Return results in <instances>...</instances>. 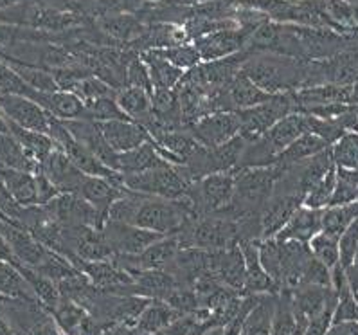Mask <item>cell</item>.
Here are the masks:
<instances>
[{
    "instance_id": "obj_5",
    "label": "cell",
    "mask_w": 358,
    "mask_h": 335,
    "mask_svg": "<svg viewBox=\"0 0 358 335\" xmlns=\"http://www.w3.org/2000/svg\"><path fill=\"white\" fill-rule=\"evenodd\" d=\"M292 112H297L292 92L275 94V96H272L268 101L262 103V105L238 112L241 117L240 136H243L245 139L249 141L259 139L278 123L279 119L292 114Z\"/></svg>"
},
{
    "instance_id": "obj_7",
    "label": "cell",
    "mask_w": 358,
    "mask_h": 335,
    "mask_svg": "<svg viewBox=\"0 0 358 335\" xmlns=\"http://www.w3.org/2000/svg\"><path fill=\"white\" fill-rule=\"evenodd\" d=\"M0 112L18 127L49 136L52 115L47 114L38 103L27 96L0 92Z\"/></svg>"
},
{
    "instance_id": "obj_45",
    "label": "cell",
    "mask_w": 358,
    "mask_h": 335,
    "mask_svg": "<svg viewBox=\"0 0 358 335\" xmlns=\"http://www.w3.org/2000/svg\"><path fill=\"white\" fill-rule=\"evenodd\" d=\"M358 319V306L355 305L353 299L350 296L342 297V301L338 303V306L335 308V314H333V322H351Z\"/></svg>"
},
{
    "instance_id": "obj_22",
    "label": "cell",
    "mask_w": 358,
    "mask_h": 335,
    "mask_svg": "<svg viewBox=\"0 0 358 335\" xmlns=\"http://www.w3.org/2000/svg\"><path fill=\"white\" fill-rule=\"evenodd\" d=\"M322 229V215L317 209H310L301 206L297 211L292 215L287 225L275 234V240L287 242V240H295V242L310 243L313 236Z\"/></svg>"
},
{
    "instance_id": "obj_23",
    "label": "cell",
    "mask_w": 358,
    "mask_h": 335,
    "mask_svg": "<svg viewBox=\"0 0 358 335\" xmlns=\"http://www.w3.org/2000/svg\"><path fill=\"white\" fill-rule=\"evenodd\" d=\"M164 164H169V162L160 157L152 141H146L144 145L137 146L130 152L119 153V171L124 175L144 173V171L155 170Z\"/></svg>"
},
{
    "instance_id": "obj_10",
    "label": "cell",
    "mask_w": 358,
    "mask_h": 335,
    "mask_svg": "<svg viewBox=\"0 0 358 335\" xmlns=\"http://www.w3.org/2000/svg\"><path fill=\"white\" fill-rule=\"evenodd\" d=\"M250 34H252V31L238 26L216 31V33L207 34V36H202V38L194 40L191 43L200 52L202 62H213V59L227 58V56L245 51Z\"/></svg>"
},
{
    "instance_id": "obj_2",
    "label": "cell",
    "mask_w": 358,
    "mask_h": 335,
    "mask_svg": "<svg viewBox=\"0 0 358 335\" xmlns=\"http://www.w3.org/2000/svg\"><path fill=\"white\" fill-rule=\"evenodd\" d=\"M279 173L281 168L278 164L268 168H241L234 171V197L224 218L238 220L250 213H262L263 206L268 202L274 191Z\"/></svg>"
},
{
    "instance_id": "obj_42",
    "label": "cell",
    "mask_w": 358,
    "mask_h": 335,
    "mask_svg": "<svg viewBox=\"0 0 358 335\" xmlns=\"http://www.w3.org/2000/svg\"><path fill=\"white\" fill-rule=\"evenodd\" d=\"M333 314H335V305H333V299H329L328 305L320 310L319 314L308 319L306 334L304 335H328L333 322Z\"/></svg>"
},
{
    "instance_id": "obj_26",
    "label": "cell",
    "mask_w": 358,
    "mask_h": 335,
    "mask_svg": "<svg viewBox=\"0 0 358 335\" xmlns=\"http://www.w3.org/2000/svg\"><path fill=\"white\" fill-rule=\"evenodd\" d=\"M0 170L38 173L40 162L34 161L11 134H0Z\"/></svg>"
},
{
    "instance_id": "obj_40",
    "label": "cell",
    "mask_w": 358,
    "mask_h": 335,
    "mask_svg": "<svg viewBox=\"0 0 358 335\" xmlns=\"http://www.w3.org/2000/svg\"><path fill=\"white\" fill-rule=\"evenodd\" d=\"M329 283H331V276H329L328 267L320 259H317L315 256H312L310 262L306 263V269H304L299 285H317V287H326L328 289Z\"/></svg>"
},
{
    "instance_id": "obj_48",
    "label": "cell",
    "mask_w": 358,
    "mask_h": 335,
    "mask_svg": "<svg viewBox=\"0 0 358 335\" xmlns=\"http://www.w3.org/2000/svg\"><path fill=\"white\" fill-rule=\"evenodd\" d=\"M101 335H139L135 328L124 327V325H112V327L105 328Z\"/></svg>"
},
{
    "instance_id": "obj_16",
    "label": "cell",
    "mask_w": 358,
    "mask_h": 335,
    "mask_svg": "<svg viewBox=\"0 0 358 335\" xmlns=\"http://www.w3.org/2000/svg\"><path fill=\"white\" fill-rule=\"evenodd\" d=\"M101 130L103 137L106 139L112 150L115 153H124L137 146L144 145L150 141L148 131L144 130L143 124L131 119H115V121H105V123H97Z\"/></svg>"
},
{
    "instance_id": "obj_3",
    "label": "cell",
    "mask_w": 358,
    "mask_h": 335,
    "mask_svg": "<svg viewBox=\"0 0 358 335\" xmlns=\"http://www.w3.org/2000/svg\"><path fill=\"white\" fill-rule=\"evenodd\" d=\"M175 236L182 247L222 250L240 243L236 220L220 217H193Z\"/></svg>"
},
{
    "instance_id": "obj_17",
    "label": "cell",
    "mask_w": 358,
    "mask_h": 335,
    "mask_svg": "<svg viewBox=\"0 0 358 335\" xmlns=\"http://www.w3.org/2000/svg\"><path fill=\"white\" fill-rule=\"evenodd\" d=\"M29 98L34 99L43 111L59 121H72V119H85V103L76 94L56 90V92H33Z\"/></svg>"
},
{
    "instance_id": "obj_21",
    "label": "cell",
    "mask_w": 358,
    "mask_h": 335,
    "mask_svg": "<svg viewBox=\"0 0 358 335\" xmlns=\"http://www.w3.org/2000/svg\"><path fill=\"white\" fill-rule=\"evenodd\" d=\"M218 280L232 289L234 292L243 294L245 280H247V263H245L243 250L240 243L218 250V263H216Z\"/></svg>"
},
{
    "instance_id": "obj_44",
    "label": "cell",
    "mask_w": 358,
    "mask_h": 335,
    "mask_svg": "<svg viewBox=\"0 0 358 335\" xmlns=\"http://www.w3.org/2000/svg\"><path fill=\"white\" fill-rule=\"evenodd\" d=\"M194 325H196V318L194 315H182L180 319L173 321L171 325L164 327L153 335H191Z\"/></svg>"
},
{
    "instance_id": "obj_49",
    "label": "cell",
    "mask_w": 358,
    "mask_h": 335,
    "mask_svg": "<svg viewBox=\"0 0 358 335\" xmlns=\"http://www.w3.org/2000/svg\"><path fill=\"white\" fill-rule=\"evenodd\" d=\"M0 335H13V332H11V328H9V325L6 322L4 315H2V312H0Z\"/></svg>"
},
{
    "instance_id": "obj_19",
    "label": "cell",
    "mask_w": 358,
    "mask_h": 335,
    "mask_svg": "<svg viewBox=\"0 0 358 335\" xmlns=\"http://www.w3.org/2000/svg\"><path fill=\"white\" fill-rule=\"evenodd\" d=\"M257 243L259 242L240 243L241 250H243L245 263H247V280H245L243 296L245 294H259V296L272 294V296H278L281 290L263 269L262 262H259V245Z\"/></svg>"
},
{
    "instance_id": "obj_43",
    "label": "cell",
    "mask_w": 358,
    "mask_h": 335,
    "mask_svg": "<svg viewBox=\"0 0 358 335\" xmlns=\"http://www.w3.org/2000/svg\"><path fill=\"white\" fill-rule=\"evenodd\" d=\"M38 2L47 6V8L58 9V11H67V13H76L92 18L94 0H38Z\"/></svg>"
},
{
    "instance_id": "obj_39",
    "label": "cell",
    "mask_w": 358,
    "mask_h": 335,
    "mask_svg": "<svg viewBox=\"0 0 358 335\" xmlns=\"http://www.w3.org/2000/svg\"><path fill=\"white\" fill-rule=\"evenodd\" d=\"M127 85L137 87V89H143L150 94L153 92V83H152V78H150V71H148L146 62L141 58V55L131 58V62L128 64Z\"/></svg>"
},
{
    "instance_id": "obj_30",
    "label": "cell",
    "mask_w": 358,
    "mask_h": 335,
    "mask_svg": "<svg viewBox=\"0 0 358 335\" xmlns=\"http://www.w3.org/2000/svg\"><path fill=\"white\" fill-rule=\"evenodd\" d=\"M115 101H117L119 108L131 121H137V123L152 112V94L137 89V87H124V89L117 90Z\"/></svg>"
},
{
    "instance_id": "obj_28",
    "label": "cell",
    "mask_w": 358,
    "mask_h": 335,
    "mask_svg": "<svg viewBox=\"0 0 358 335\" xmlns=\"http://www.w3.org/2000/svg\"><path fill=\"white\" fill-rule=\"evenodd\" d=\"M9 123V134L15 137V139L20 143V146L29 153L31 157L34 161H38L42 164L43 159L56 148L55 141L51 137L47 136V134H40V131L34 130H27V128H22L18 124L11 123L8 119Z\"/></svg>"
},
{
    "instance_id": "obj_29",
    "label": "cell",
    "mask_w": 358,
    "mask_h": 335,
    "mask_svg": "<svg viewBox=\"0 0 358 335\" xmlns=\"http://www.w3.org/2000/svg\"><path fill=\"white\" fill-rule=\"evenodd\" d=\"M141 58L146 62L153 89H177L180 80L186 74L182 69L175 67V65H171L160 56L153 55V52H143Z\"/></svg>"
},
{
    "instance_id": "obj_41",
    "label": "cell",
    "mask_w": 358,
    "mask_h": 335,
    "mask_svg": "<svg viewBox=\"0 0 358 335\" xmlns=\"http://www.w3.org/2000/svg\"><path fill=\"white\" fill-rule=\"evenodd\" d=\"M333 190V173H326L324 177L320 178L319 183L308 191L306 199H304V208L310 209H319L328 202L329 195Z\"/></svg>"
},
{
    "instance_id": "obj_37",
    "label": "cell",
    "mask_w": 358,
    "mask_h": 335,
    "mask_svg": "<svg viewBox=\"0 0 358 335\" xmlns=\"http://www.w3.org/2000/svg\"><path fill=\"white\" fill-rule=\"evenodd\" d=\"M72 94H76L78 98L83 103L94 101V99L99 98H115L117 96V90L112 89L108 83H105L103 80H99L97 76H89L81 80L74 89L71 90Z\"/></svg>"
},
{
    "instance_id": "obj_46",
    "label": "cell",
    "mask_w": 358,
    "mask_h": 335,
    "mask_svg": "<svg viewBox=\"0 0 358 335\" xmlns=\"http://www.w3.org/2000/svg\"><path fill=\"white\" fill-rule=\"evenodd\" d=\"M337 155L344 159L345 162H353L357 159V145H355V141H345L344 145L338 146Z\"/></svg>"
},
{
    "instance_id": "obj_12",
    "label": "cell",
    "mask_w": 358,
    "mask_h": 335,
    "mask_svg": "<svg viewBox=\"0 0 358 335\" xmlns=\"http://www.w3.org/2000/svg\"><path fill=\"white\" fill-rule=\"evenodd\" d=\"M0 233L13 250L17 262L24 267H40L49 255V249L43 243H40L29 231L22 229L18 225L0 220Z\"/></svg>"
},
{
    "instance_id": "obj_33",
    "label": "cell",
    "mask_w": 358,
    "mask_h": 335,
    "mask_svg": "<svg viewBox=\"0 0 358 335\" xmlns=\"http://www.w3.org/2000/svg\"><path fill=\"white\" fill-rule=\"evenodd\" d=\"M322 148H324V141L320 139L319 136H315V134H312V131H308V134L301 136L299 139H295L294 143L279 155L278 164L288 166L294 164V162L304 161V159H310L313 157V155H317Z\"/></svg>"
},
{
    "instance_id": "obj_34",
    "label": "cell",
    "mask_w": 358,
    "mask_h": 335,
    "mask_svg": "<svg viewBox=\"0 0 358 335\" xmlns=\"http://www.w3.org/2000/svg\"><path fill=\"white\" fill-rule=\"evenodd\" d=\"M257 245H259V262H262L263 269L278 285L279 290H282V262L279 242L275 238H268V240H259Z\"/></svg>"
},
{
    "instance_id": "obj_18",
    "label": "cell",
    "mask_w": 358,
    "mask_h": 335,
    "mask_svg": "<svg viewBox=\"0 0 358 335\" xmlns=\"http://www.w3.org/2000/svg\"><path fill=\"white\" fill-rule=\"evenodd\" d=\"M124 190L127 187L119 186V184L112 183L108 178L90 177V175H87L85 183L81 184L80 191H78V195H81L90 206H94L96 211L99 213V217L106 224L110 208L124 193Z\"/></svg>"
},
{
    "instance_id": "obj_6",
    "label": "cell",
    "mask_w": 358,
    "mask_h": 335,
    "mask_svg": "<svg viewBox=\"0 0 358 335\" xmlns=\"http://www.w3.org/2000/svg\"><path fill=\"white\" fill-rule=\"evenodd\" d=\"M187 130L202 146L216 148L240 136L241 117L238 112H215L194 121Z\"/></svg>"
},
{
    "instance_id": "obj_35",
    "label": "cell",
    "mask_w": 358,
    "mask_h": 335,
    "mask_svg": "<svg viewBox=\"0 0 358 335\" xmlns=\"http://www.w3.org/2000/svg\"><path fill=\"white\" fill-rule=\"evenodd\" d=\"M153 55L164 58L166 62H169L175 67L182 69L184 73L194 69L196 65L202 64V58H200V52L196 51V47L193 43H182L177 47H169V49H160V51H150Z\"/></svg>"
},
{
    "instance_id": "obj_4",
    "label": "cell",
    "mask_w": 358,
    "mask_h": 335,
    "mask_svg": "<svg viewBox=\"0 0 358 335\" xmlns=\"http://www.w3.org/2000/svg\"><path fill=\"white\" fill-rule=\"evenodd\" d=\"M122 186L144 195L177 200L186 195L191 184H187L186 178L178 173L177 166L164 164L144 173H122Z\"/></svg>"
},
{
    "instance_id": "obj_32",
    "label": "cell",
    "mask_w": 358,
    "mask_h": 335,
    "mask_svg": "<svg viewBox=\"0 0 358 335\" xmlns=\"http://www.w3.org/2000/svg\"><path fill=\"white\" fill-rule=\"evenodd\" d=\"M51 314L55 318L56 325L59 327V330L64 332V335H78L81 322L89 315V312L81 305H78L76 301L62 296V301L58 303V306L52 310Z\"/></svg>"
},
{
    "instance_id": "obj_24",
    "label": "cell",
    "mask_w": 358,
    "mask_h": 335,
    "mask_svg": "<svg viewBox=\"0 0 358 335\" xmlns=\"http://www.w3.org/2000/svg\"><path fill=\"white\" fill-rule=\"evenodd\" d=\"M182 312L175 306L169 305L164 299H152L144 308L143 315H141L139 322H137V334L139 335H153L164 327L171 325L173 321L182 318Z\"/></svg>"
},
{
    "instance_id": "obj_38",
    "label": "cell",
    "mask_w": 358,
    "mask_h": 335,
    "mask_svg": "<svg viewBox=\"0 0 358 335\" xmlns=\"http://www.w3.org/2000/svg\"><path fill=\"white\" fill-rule=\"evenodd\" d=\"M310 249H312V255L324 263L326 267H331V265L337 263L338 250L337 245H335V238L329 236V234L317 233L310 240Z\"/></svg>"
},
{
    "instance_id": "obj_50",
    "label": "cell",
    "mask_w": 358,
    "mask_h": 335,
    "mask_svg": "<svg viewBox=\"0 0 358 335\" xmlns=\"http://www.w3.org/2000/svg\"><path fill=\"white\" fill-rule=\"evenodd\" d=\"M0 134H9V123L8 117H6L2 112H0Z\"/></svg>"
},
{
    "instance_id": "obj_31",
    "label": "cell",
    "mask_w": 358,
    "mask_h": 335,
    "mask_svg": "<svg viewBox=\"0 0 358 335\" xmlns=\"http://www.w3.org/2000/svg\"><path fill=\"white\" fill-rule=\"evenodd\" d=\"M4 62H8L11 65V69L22 78V81L29 89L36 90V92H56V90H59L51 71H45L42 67H34V65L22 64V62H15V59H4Z\"/></svg>"
},
{
    "instance_id": "obj_9",
    "label": "cell",
    "mask_w": 358,
    "mask_h": 335,
    "mask_svg": "<svg viewBox=\"0 0 358 335\" xmlns=\"http://www.w3.org/2000/svg\"><path fill=\"white\" fill-rule=\"evenodd\" d=\"M303 204V195L274 186L268 202L262 209V240L275 238V234L287 225L292 215Z\"/></svg>"
},
{
    "instance_id": "obj_25",
    "label": "cell",
    "mask_w": 358,
    "mask_h": 335,
    "mask_svg": "<svg viewBox=\"0 0 358 335\" xmlns=\"http://www.w3.org/2000/svg\"><path fill=\"white\" fill-rule=\"evenodd\" d=\"M0 177H2L6 187L15 197L18 204L24 206V208L40 206L36 173L18 170H0Z\"/></svg>"
},
{
    "instance_id": "obj_47",
    "label": "cell",
    "mask_w": 358,
    "mask_h": 335,
    "mask_svg": "<svg viewBox=\"0 0 358 335\" xmlns=\"http://www.w3.org/2000/svg\"><path fill=\"white\" fill-rule=\"evenodd\" d=\"M328 335H358V325H353V322H337L333 330L328 332Z\"/></svg>"
},
{
    "instance_id": "obj_36",
    "label": "cell",
    "mask_w": 358,
    "mask_h": 335,
    "mask_svg": "<svg viewBox=\"0 0 358 335\" xmlns=\"http://www.w3.org/2000/svg\"><path fill=\"white\" fill-rule=\"evenodd\" d=\"M85 119H90L94 123H105L115 119H130L119 108L115 98H99L94 101L85 103Z\"/></svg>"
},
{
    "instance_id": "obj_15",
    "label": "cell",
    "mask_w": 358,
    "mask_h": 335,
    "mask_svg": "<svg viewBox=\"0 0 358 335\" xmlns=\"http://www.w3.org/2000/svg\"><path fill=\"white\" fill-rule=\"evenodd\" d=\"M96 27L105 34V38L112 47H128L131 42L139 38L146 29V22L135 13H119L94 20Z\"/></svg>"
},
{
    "instance_id": "obj_20",
    "label": "cell",
    "mask_w": 358,
    "mask_h": 335,
    "mask_svg": "<svg viewBox=\"0 0 358 335\" xmlns=\"http://www.w3.org/2000/svg\"><path fill=\"white\" fill-rule=\"evenodd\" d=\"M134 278L131 285V294L143 296L148 299H164L171 290H175L178 281L175 280L168 269H150V271H135L130 272Z\"/></svg>"
},
{
    "instance_id": "obj_27",
    "label": "cell",
    "mask_w": 358,
    "mask_h": 335,
    "mask_svg": "<svg viewBox=\"0 0 358 335\" xmlns=\"http://www.w3.org/2000/svg\"><path fill=\"white\" fill-rule=\"evenodd\" d=\"M329 290L326 287L317 285H299L292 290V305H294L295 315L310 319L328 305Z\"/></svg>"
},
{
    "instance_id": "obj_14",
    "label": "cell",
    "mask_w": 358,
    "mask_h": 335,
    "mask_svg": "<svg viewBox=\"0 0 358 335\" xmlns=\"http://www.w3.org/2000/svg\"><path fill=\"white\" fill-rule=\"evenodd\" d=\"M182 43H191L184 26L157 22V24H148L143 34L135 42H131L127 49L134 51L135 55H143V52L182 45Z\"/></svg>"
},
{
    "instance_id": "obj_8",
    "label": "cell",
    "mask_w": 358,
    "mask_h": 335,
    "mask_svg": "<svg viewBox=\"0 0 358 335\" xmlns=\"http://www.w3.org/2000/svg\"><path fill=\"white\" fill-rule=\"evenodd\" d=\"M103 236L110 247L115 250V255L135 256L143 250L162 240L164 234L155 231L144 229L134 224H121V222H106L103 227Z\"/></svg>"
},
{
    "instance_id": "obj_13",
    "label": "cell",
    "mask_w": 358,
    "mask_h": 335,
    "mask_svg": "<svg viewBox=\"0 0 358 335\" xmlns=\"http://www.w3.org/2000/svg\"><path fill=\"white\" fill-rule=\"evenodd\" d=\"M40 171L58 187L59 193H78L87 178V175L67 157V153L59 148H55L43 159Z\"/></svg>"
},
{
    "instance_id": "obj_11",
    "label": "cell",
    "mask_w": 358,
    "mask_h": 335,
    "mask_svg": "<svg viewBox=\"0 0 358 335\" xmlns=\"http://www.w3.org/2000/svg\"><path fill=\"white\" fill-rule=\"evenodd\" d=\"M64 124L85 150H89L94 157L108 166L110 170L119 171V153H115L106 143L97 123L90 119H72V121H64Z\"/></svg>"
},
{
    "instance_id": "obj_1",
    "label": "cell",
    "mask_w": 358,
    "mask_h": 335,
    "mask_svg": "<svg viewBox=\"0 0 358 335\" xmlns=\"http://www.w3.org/2000/svg\"><path fill=\"white\" fill-rule=\"evenodd\" d=\"M241 73L272 96L295 92L304 89L306 59H297L278 52H256L247 58Z\"/></svg>"
}]
</instances>
